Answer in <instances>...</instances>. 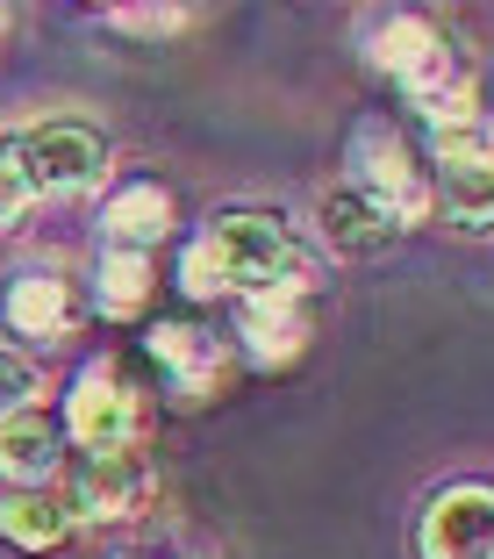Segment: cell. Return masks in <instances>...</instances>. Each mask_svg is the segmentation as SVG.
Listing matches in <instances>:
<instances>
[{"label": "cell", "instance_id": "277c9868", "mask_svg": "<svg viewBox=\"0 0 494 559\" xmlns=\"http://www.w3.org/2000/svg\"><path fill=\"white\" fill-rule=\"evenodd\" d=\"M65 424H72V438L86 444V460H108V452H130L136 444V402H130V388H122L116 359H94L80 373V388H72V402H65Z\"/></svg>", "mask_w": 494, "mask_h": 559}, {"label": "cell", "instance_id": "9c48e42d", "mask_svg": "<svg viewBox=\"0 0 494 559\" xmlns=\"http://www.w3.org/2000/svg\"><path fill=\"white\" fill-rule=\"evenodd\" d=\"M72 524H80L72 502H65V495H50V488H22V495L0 502V538H15L22 552H50Z\"/></svg>", "mask_w": 494, "mask_h": 559}, {"label": "cell", "instance_id": "6da1fadb", "mask_svg": "<svg viewBox=\"0 0 494 559\" xmlns=\"http://www.w3.org/2000/svg\"><path fill=\"white\" fill-rule=\"evenodd\" d=\"M294 280H301V245L287 237V223H273L258 209L222 215L186 251V295H215V287L273 295V287H294Z\"/></svg>", "mask_w": 494, "mask_h": 559}, {"label": "cell", "instance_id": "7c38bea8", "mask_svg": "<svg viewBox=\"0 0 494 559\" xmlns=\"http://www.w3.org/2000/svg\"><path fill=\"white\" fill-rule=\"evenodd\" d=\"M445 215L466 230H494V158H437Z\"/></svg>", "mask_w": 494, "mask_h": 559}, {"label": "cell", "instance_id": "8992f818", "mask_svg": "<svg viewBox=\"0 0 494 559\" xmlns=\"http://www.w3.org/2000/svg\"><path fill=\"white\" fill-rule=\"evenodd\" d=\"M423 559H494V488H445L423 516Z\"/></svg>", "mask_w": 494, "mask_h": 559}, {"label": "cell", "instance_id": "ac0fdd59", "mask_svg": "<svg viewBox=\"0 0 494 559\" xmlns=\"http://www.w3.org/2000/svg\"><path fill=\"white\" fill-rule=\"evenodd\" d=\"M22 209H29V201H22V187L8 180V165H0V230H8V223H15Z\"/></svg>", "mask_w": 494, "mask_h": 559}, {"label": "cell", "instance_id": "ba28073f", "mask_svg": "<svg viewBox=\"0 0 494 559\" xmlns=\"http://www.w3.org/2000/svg\"><path fill=\"white\" fill-rule=\"evenodd\" d=\"M244 345L258 366H287L309 345V309H301V280L294 287H273V295L244 301Z\"/></svg>", "mask_w": 494, "mask_h": 559}, {"label": "cell", "instance_id": "7a4b0ae2", "mask_svg": "<svg viewBox=\"0 0 494 559\" xmlns=\"http://www.w3.org/2000/svg\"><path fill=\"white\" fill-rule=\"evenodd\" d=\"M8 180L22 187V201L36 194H94L100 173H108V136L86 130V122H29L0 144Z\"/></svg>", "mask_w": 494, "mask_h": 559}, {"label": "cell", "instance_id": "d6986e66", "mask_svg": "<svg viewBox=\"0 0 494 559\" xmlns=\"http://www.w3.org/2000/svg\"><path fill=\"white\" fill-rule=\"evenodd\" d=\"M0 22H8V15H0Z\"/></svg>", "mask_w": 494, "mask_h": 559}, {"label": "cell", "instance_id": "4fadbf2b", "mask_svg": "<svg viewBox=\"0 0 494 559\" xmlns=\"http://www.w3.org/2000/svg\"><path fill=\"white\" fill-rule=\"evenodd\" d=\"M165 223H172V194H165V187H150V180L122 187V194H116V209L100 215V230L116 237L122 251H144V245H158V237H165Z\"/></svg>", "mask_w": 494, "mask_h": 559}, {"label": "cell", "instance_id": "5bb4252c", "mask_svg": "<svg viewBox=\"0 0 494 559\" xmlns=\"http://www.w3.org/2000/svg\"><path fill=\"white\" fill-rule=\"evenodd\" d=\"M65 309H72V295H65L58 273H22L15 287H8V323H15L22 337H58V330H65Z\"/></svg>", "mask_w": 494, "mask_h": 559}, {"label": "cell", "instance_id": "2e32d148", "mask_svg": "<svg viewBox=\"0 0 494 559\" xmlns=\"http://www.w3.org/2000/svg\"><path fill=\"white\" fill-rule=\"evenodd\" d=\"M150 295V259L144 251H116V259L100 265V309L108 316H136Z\"/></svg>", "mask_w": 494, "mask_h": 559}, {"label": "cell", "instance_id": "30bf717a", "mask_svg": "<svg viewBox=\"0 0 494 559\" xmlns=\"http://www.w3.org/2000/svg\"><path fill=\"white\" fill-rule=\"evenodd\" d=\"M50 466H58V430H50V416L44 409H15L8 424H0V474L44 488Z\"/></svg>", "mask_w": 494, "mask_h": 559}, {"label": "cell", "instance_id": "5b68a950", "mask_svg": "<svg viewBox=\"0 0 494 559\" xmlns=\"http://www.w3.org/2000/svg\"><path fill=\"white\" fill-rule=\"evenodd\" d=\"M359 194L373 201V209H387L395 223H415V215L430 209V187L415 180L409 144H401L387 122H365L359 130Z\"/></svg>", "mask_w": 494, "mask_h": 559}, {"label": "cell", "instance_id": "9a60e30c", "mask_svg": "<svg viewBox=\"0 0 494 559\" xmlns=\"http://www.w3.org/2000/svg\"><path fill=\"white\" fill-rule=\"evenodd\" d=\"M150 352H158L165 366H172V380H180V395H201V388H215V352L201 345L186 323H158L150 330Z\"/></svg>", "mask_w": 494, "mask_h": 559}, {"label": "cell", "instance_id": "8fae6325", "mask_svg": "<svg viewBox=\"0 0 494 559\" xmlns=\"http://www.w3.org/2000/svg\"><path fill=\"white\" fill-rule=\"evenodd\" d=\"M323 230H329V245L345 251V259H365V251H379L387 237L401 230V223L387 209H373V201L351 187V194H329L323 201Z\"/></svg>", "mask_w": 494, "mask_h": 559}, {"label": "cell", "instance_id": "3957f363", "mask_svg": "<svg viewBox=\"0 0 494 559\" xmlns=\"http://www.w3.org/2000/svg\"><path fill=\"white\" fill-rule=\"evenodd\" d=\"M373 66L379 72H395L401 86H409L415 100L430 108V122H451V116H473L466 108V94H459V66H451V44L430 22H415V15H387L373 29Z\"/></svg>", "mask_w": 494, "mask_h": 559}, {"label": "cell", "instance_id": "e0dca14e", "mask_svg": "<svg viewBox=\"0 0 494 559\" xmlns=\"http://www.w3.org/2000/svg\"><path fill=\"white\" fill-rule=\"evenodd\" d=\"M29 395H36V373L15 359V352H0V424L15 409H29Z\"/></svg>", "mask_w": 494, "mask_h": 559}, {"label": "cell", "instance_id": "52a82bcc", "mask_svg": "<svg viewBox=\"0 0 494 559\" xmlns=\"http://www.w3.org/2000/svg\"><path fill=\"white\" fill-rule=\"evenodd\" d=\"M144 488H150V466H144V452H108V460H86L80 466V480H72V516H130L136 502H144Z\"/></svg>", "mask_w": 494, "mask_h": 559}]
</instances>
